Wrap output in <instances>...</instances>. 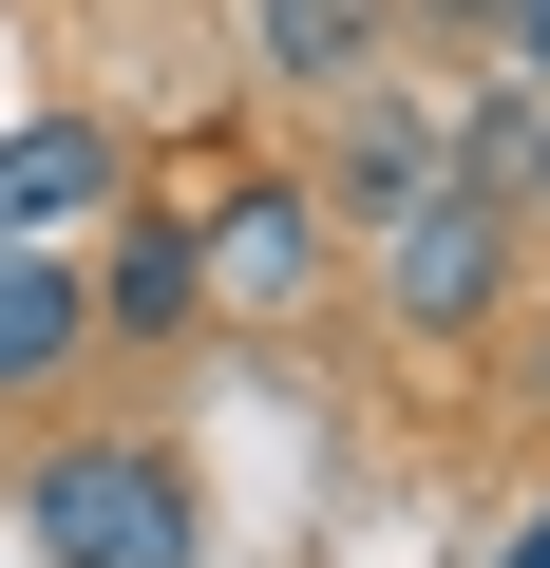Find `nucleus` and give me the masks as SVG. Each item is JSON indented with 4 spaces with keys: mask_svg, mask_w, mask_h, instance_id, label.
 <instances>
[{
    "mask_svg": "<svg viewBox=\"0 0 550 568\" xmlns=\"http://www.w3.org/2000/svg\"><path fill=\"white\" fill-rule=\"evenodd\" d=\"M399 39V0H247V58L286 77V95H361Z\"/></svg>",
    "mask_w": 550,
    "mask_h": 568,
    "instance_id": "obj_8",
    "label": "nucleus"
},
{
    "mask_svg": "<svg viewBox=\"0 0 550 568\" xmlns=\"http://www.w3.org/2000/svg\"><path fill=\"white\" fill-rule=\"evenodd\" d=\"M209 227V304H247V323H286L304 284H323V246H342V209H323V171H247L228 209H190Z\"/></svg>",
    "mask_w": 550,
    "mask_h": 568,
    "instance_id": "obj_4",
    "label": "nucleus"
},
{
    "mask_svg": "<svg viewBox=\"0 0 550 568\" xmlns=\"http://www.w3.org/2000/svg\"><path fill=\"white\" fill-rule=\"evenodd\" d=\"M512 246H531V209L456 171L437 209H399V227L361 246V284H380V323H399V342H474V323L512 304Z\"/></svg>",
    "mask_w": 550,
    "mask_h": 568,
    "instance_id": "obj_2",
    "label": "nucleus"
},
{
    "mask_svg": "<svg viewBox=\"0 0 550 568\" xmlns=\"http://www.w3.org/2000/svg\"><path fill=\"white\" fill-rule=\"evenodd\" d=\"M456 190V114L437 95H399V77H361L342 95V133H323V209H342V246H380L399 209H437Z\"/></svg>",
    "mask_w": 550,
    "mask_h": 568,
    "instance_id": "obj_3",
    "label": "nucleus"
},
{
    "mask_svg": "<svg viewBox=\"0 0 550 568\" xmlns=\"http://www.w3.org/2000/svg\"><path fill=\"white\" fill-rule=\"evenodd\" d=\"M512 209H531V227H550V95H531V171H512Z\"/></svg>",
    "mask_w": 550,
    "mask_h": 568,
    "instance_id": "obj_10",
    "label": "nucleus"
},
{
    "mask_svg": "<svg viewBox=\"0 0 550 568\" xmlns=\"http://www.w3.org/2000/svg\"><path fill=\"white\" fill-rule=\"evenodd\" d=\"M190 323H228V304H209V227L114 209V227H96V342H133V361H152V342H190Z\"/></svg>",
    "mask_w": 550,
    "mask_h": 568,
    "instance_id": "obj_6",
    "label": "nucleus"
},
{
    "mask_svg": "<svg viewBox=\"0 0 550 568\" xmlns=\"http://www.w3.org/2000/svg\"><path fill=\"white\" fill-rule=\"evenodd\" d=\"M493 568H550V493H531V511H512V530H493Z\"/></svg>",
    "mask_w": 550,
    "mask_h": 568,
    "instance_id": "obj_11",
    "label": "nucleus"
},
{
    "mask_svg": "<svg viewBox=\"0 0 550 568\" xmlns=\"http://www.w3.org/2000/svg\"><path fill=\"white\" fill-rule=\"evenodd\" d=\"M20 549H39V568H209V474H190L171 436L96 417V436H58V455L20 474Z\"/></svg>",
    "mask_w": 550,
    "mask_h": 568,
    "instance_id": "obj_1",
    "label": "nucleus"
},
{
    "mask_svg": "<svg viewBox=\"0 0 550 568\" xmlns=\"http://www.w3.org/2000/svg\"><path fill=\"white\" fill-rule=\"evenodd\" d=\"M114 209H133V133H96V114L0 133V246H58V227H114Z\"/></svg>",
    "mask_w": 550,
    "mask_h": 568,
    "instance_id": "obj_5",
    "label": "nucleus"
},
{
    "mask_svg": "<svg viewBox=\"0 0 550 568\" xmlns=\"http://www.w3.org/2000/svg\"><path fill=\"white\" fill-rule=\"evenodd\" d=\"M399 20H437V39H493V0H399Z\"/></svg>",
    "mask_w": 550,
    "mask_h": 568,
    "instance_id": "obj_12",
    "label": "nucleus"
},
{
    "mask_svg": "<svg viewBox=\"0 0 550 568\" xmlns=\"http://www.w3.org/2000/svg\"><path fill=\"white\" fill-rule=\"evenodd\" d=\"M77 361H96V265L0 246V398H58Z\"/></svg>",
    "mask_w": 550,
    "mask_h": 568,
    "instance_id": "obj_7",
    "label": "nucleus"
},
{
    "mask_svg": "<svg viewBox=\"0 0 550 568\" xmlns=\"http://www.w3.org/2000/svg\"><path fill=\"white\" fill-rule=\"evenodd\" d=\"M493 58H512V77L550 95V0H493Z\"/></svg>",
    "mask_w": 550,
    "mask_h": 568,
    "instance_id": "obj_9",
    "label": "nucleus"
}]
</instances>
